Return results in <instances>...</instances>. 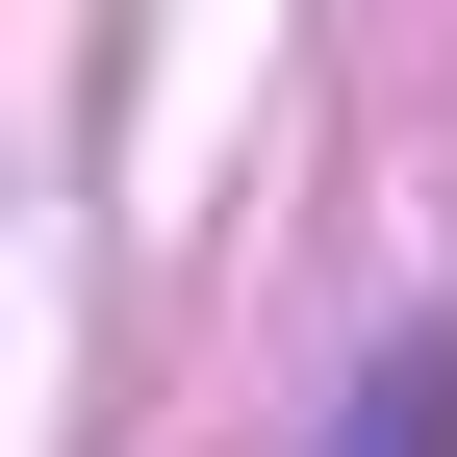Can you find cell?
Returning <instances> with one entry per match:
<instances>
[{"mask_svg": "<svg viewBox=\"0 0 457 457\" xmlns=\"http://www.w3.org/2000/svg\"><path fill=\"white\" fill-rule=\"evenodd\" d=\"M330 457H457V330H407V356H356V407H330Z\"/></svg>", "mask_w": 457, "mask_h": 457, "instance_id": "6da1fadb", "label": "cell"}]
</instances>
